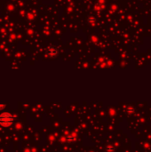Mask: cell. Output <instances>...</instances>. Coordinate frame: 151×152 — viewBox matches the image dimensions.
Masks as SVG:
<instances>
[{
	"instance_id": "6da1fadb",
	"label": "cell",
	"mask_w": 151,
	"mask_h": 152,
	"mask_svg": "<svg viewBox=\"0 0 151 152\" xmlns=\"http://www.w3.org/2000/svg\"><path fill=\"white\" fill-rule=\"evenodd\" d=\"M12 123H13V118L10 114L5 113L0 116V124H1L2 126H10Z\"/></svg>"
}]
</instances>
